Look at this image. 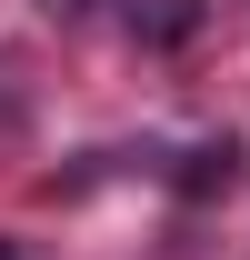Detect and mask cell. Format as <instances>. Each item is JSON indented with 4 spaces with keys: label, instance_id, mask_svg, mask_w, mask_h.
<instances>
[{
    "label": "cell",
    "instance_id": "1",
    "mask_svg": "<svg viewBox=\"0 0 250 260\" xmlns=\"http://www.w3.org/2000/svg\"><path fill=\"white\" fill-rule=\"evenodd\" d=\"M170 190H180V200H230V190H240V140H200V150H180Z\"/></svg>",
    "mask_w": 250,
    "mask_h": 260
},
{
    "label": "cell",
    "instance_id": "2",
    "mask_svg": "<svg viewBox=\"0 0 250 260\" xmlns=\"http://www.w3.org/2000/svg\"><path fill=\"white\" fill-rule=\"evenodd\" d=\"M130 40H150V50H180L190 30H200V0H120Z\"/></svg>",
    "mask_w": 250,
    "mask_h": 260
},
{
    "label": "cell",
    "instance_id": "3",
    "mask_svg": "<svg viewBox=\"0 0 250 260\" xmlns=\"http://www.w3.org/2000/svg\"><path fill=\"white\" fill-rule=\"evenodd\" d=\"M0 260H10V240H0Z\"/></svg>",
    "mask_w": 250,
    "mask_h": 260
}]
</instances>
